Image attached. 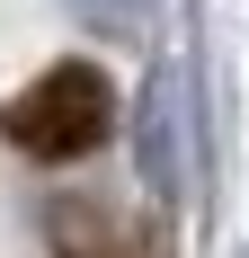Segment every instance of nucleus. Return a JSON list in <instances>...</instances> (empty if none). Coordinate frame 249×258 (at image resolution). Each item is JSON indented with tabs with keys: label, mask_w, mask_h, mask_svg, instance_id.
<instances>
[{
	"label": "nucleus",
	"mask_w": 249,
	"mask_h": 258,
	"mask_svg": "<svg viewBox=\"0 0 249 258\" xmlns=\"http://www.w3.org/2000/svg\"><path fill=\"white\" fill-rule=\"evenodd\" d=\"M0 125L36 160H80V152H98L107 134H116V89H107L98 62H53L45 80H27L18 98H9Z\"/></svg>",
	"instance_id": "f257e3e1"
},
{
	"label": "nucleus",
	"mask_w": 249,
	"mask_h": 258,
	"mask_svg": "<svg viewBox=\"0 0 249 258\" xmlns=\"http://www.w3.org/2000/svg\"><path fill=\"white\" fill-rule=\"evenodd\" d=\"M45 232H53V249H63V258H143V249H134V232L116 223V205H89V196H53Z\"/></svg>",
	"instance_id": "f03ea898"
},
{
	"label": "nucleus",
	"mask_w": 249,
	"mask_h": 258,
	"mask_svg": "<svg viewBox=\"0 0 249 258\" xmlns=\"http://www.w3.org/2000/svg\"><path fill=\"white\" fill-rule=\"evenodd\" d=\"M151 9H160V0H80V18L98 27V36H143Z\"/></svg>",
	"instance_id": "7ed1b4c3"
}]
</instances>
